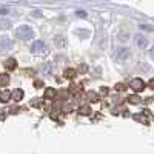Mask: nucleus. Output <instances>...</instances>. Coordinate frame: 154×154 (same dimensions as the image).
<instances>
[{"label":"nucleus","instance_id":"obj_1","mask_svg":"<svg viewBox=\"0 0 154 154\" xmlns=\"http://www.w3.org/2000/svg\"><path fill=\"white\" fill-rule=\"evenodd\" d=\"M16 35L22 40H29V38L34 37V31L29 25H20V26L16 29Z\"/></svg>","mask_w":154,"mask_h":154},{"label":"nucleus","instance_id":"obj_2","mask_svg":"<svg viewBox=\"0 0 154 154\" xmlns=\"http://www.w3.org/2000/svg\"><path fill=\"white\" fill-rule=\"evenodd\" d=\"M29 49H31V53H32V54H35V56H42V54L46 53V49H48V48H46V45H45L42 40H35V42L31 45Z\"/></svg>","mask_w":154,"mask_h":154},{"label":"nucleus","instance_id":"obj_3","mask_svg":"<svg viewBox=\"0 0 154 154\" xmlns=\"http://www.w3.org/2000/svg\"><path fill=\"white\" fill-rule=\"evenodd\" d=\"M130 88L133 89V91L139 93V91H143V88H145V82L142 79H133L131 83H130Z\"/></svg>","mask_w":154,"mask_h":154},{"label":"nucleus","instance_id":"obj_4","mask_svg":"<svg viewBox=\"0 0 154 154\" xmlns=\"http://www.w3.org/2000/svg\"><path fill=\"white\" fill-rule=\"evenodd\" d=\"M116 57H117L119 62H123V60H126L128 57H130V51H128L126 48H119L117 53H116Z\"/></svg>","mask_w":154,"mask_h":154},{"label":"nucleus","instance_id":"obj_5","mask_svg":"<svg viewBox=\"0 0 154 154\" xmlns=\"http://www.w3.org/2000/svg\"><path fill=\"white\" fill-rule=\"evenodd\" d=\"M136 45L139 46V48H146L148 46V40H146V37H143V35H140V34H137L136 35Z\"/></svg>","mask_w":154,"mask_h":154},{"label":"nucleus","instance_id":"obj_6","mask_svg":"<svg viewBox=\"0 0 154 154\" xmlns=\"http://www.w3.org/2000/svg\"><path fill=\"white\" fill-rule=\"evenodd\" d=\"M11 97L14 99L16 102H20V100L23 99V89H19V88H17V89H14V91L11 93Z\"/></svg>","mask_w":154,"mask_h":154},{"label":"nucleus","instance_id":"obj_7","mask_svg":"<svg viewBox=\"0 0 154 154\" xmlns=\"http://www.w3.org/2000/svg\"><path fill=\"white\" fill-rule=\"evenodd\" d=\"M0 48H3V49H11V48H12V42L9 40V38L2 37V38H0Z\"/></svg>","mask_w":154,"mask_h":154},{"label":"nucleus","instance_id":"obj_8","mask_svg":"<svg viewBox=\"0 0 154 154\" xmlns=\"http://www.w3.org/2000/svg\"><path fill=\"white\" fill-rule=\"evenodd\" d=\"M16 65H17L16 59H8V60L5 62V66H6V69H14V68H16Z\"/></svg>","mask_w":154,"mask_h":154},{"label":"nucleus","instance_id":"obj_9","mask_svg":"<svg viewBox=\"0 0 154 154\" xmlns=\"http://www.w3.org/2000/svg\"><path fill=\"white\" fill-rule=\"evenodd\" d=\"M45 96H46V99H53L56 96V91H54L53 88H48L46 91H45Z\"/></svg>","mask_w":154,"mask_h":154},{"label":"nucleus","instance_id":"obj_10","mask_svg":"<svg viewBox=\"0 0 154 154\" xmlns=\"http://www.w3.org/2000/svg\"><path fill=\"white\" fill-rule=\"evenodd\" d=\"M8 82H9V77L6 74H3L2 77H0V85H8Z\"/></svg>","mask_w":154,"mask_h":154},{"label":"nucleus","instance_id":"obj_11","mask_svg":"<svg viewBox=\"0 0 154 154\" xmlns=\"http://www.w3.org/2000/svg\"><path fill=\"white\" fill-rule=\"evenodd\" d=\"M86 96H88V99H89V100H93V102H97V100H99V97H97V94H96V93H91V91H89Z\"/></svg>","mask_w":154,"mask_h":154},{"label":"nucleus","instance_id":"obj_12","mask_svg":"<svg viewBox=\"0 0 154 154\" xmlns=\"http://www.w3.org/2000/svg\"><path fill=\"white\" fill-rule=\"evenodd\" d=\"M9 97H11V94H9L8 91L0 94V100H2V102H6V100H9Z\"/></svg>","mask_w":154,"mask_h":154},{"label":"nucleus","instance_id":"obj_13","mask_svg":"<svg viewBox=\"0 0 154 154\" xmlns=\"http://www.w3.org/2000/svg\"><path fill=\"white\" fill-rule=\"evenodd\" d=\"M65 75L69 77V79H72V77L75 75V74H74V69H66V71H65Z\"/></svg>","mask_w":154,"mask_h":154},{"label":"nucleus","instance_id":"obj_14","mask_svg":"<svg viewBox=\"0 0 154 154\" xmlns=\"http://www.w3.org/2000/svg\"><path fill=\"white\" fill-rule=\"evenodd\" d=\"M139 102H140V100H139L137 96H131V97H130V103H134V105H136V103H139Z\"/></svg>","mask_w":154,"mask_h":154},{"label":"nucleus","instance_id":"obj_15","mask_svg":"<svg viewBox=\"0 0 154 154\" xmlns=\"http://www.w3.org/2000/svg\"><path fill=\"white\" fill-rule=\"evenodd\" d=\"M123 89H125V85H122V83L116 85V91H123Z\"/></svg>","mask_w":154,"mask_h":154},{"label":"nucleus","instance_id":"obj_16","mask_svg":"<svg viewBox=\"0 0 154 154\" xmlns=\"http://www.w3.org/2000/svg\"><path fill=\"white\" fill-rule=\"evenodd\" d=\"M8 12H9V9H8V8H0V14H2V16L8 14Z\"/></svg>","mask_w":154,"mask_h":154},{"label":"nucleus","instance_id":"obj_17","mask_svg":"<svg viewBox=\"0 0 154 154\" xmlns=\"http://www.w3.org/2000/svg\"><path fill=\"white\" fill-rule=\"evenodd\" d=\"M80 112H82V114H88V112H89V108H88V106H83V108H80Z\"/></svg>","mask_w":154,"mask_h":154},{"label":"nucleus","instance_id":"obj_18","mask_svg":"<svg viewBox=\"0 0 154 154\" xmlns=\"http://www.w3.org/2000/svg\"><path fill=\"white\" fill-rule=\"evenodd\" d=\"M77 16L79 17H86V12L85 11H77Z\"/></svg>","mask_w":154,"mask_h":154},{"label":"nucleus","instance_id":"obj_19","mask_svg":"<svg viewBox=\"0 0 154 154\" xmlns=\"http://www.w3.org/2000/svg\"><path fill=\"white\" fill-rule=\"evenodd\" d=\"M140 28H142V29H148V31H152V28L148 26V25H140Z\"/></svg>","mask_w":154,"mask_h":154},{"label":"nucleus","instance_id":"obj_20","mask_svg":"<svg viewBox=\"0 0 154 154\" xmlns=\"http://www.w3.org/2000/svg\"><path fill=\"white\" fill-rule=\"evenodd\" d=\"M149 86L154 89V79H151V80H149Z\"/></svg>","mask_w":154,"mask_h":154},{"label":"nucleus","instance_id":"obj_21","mask_svg":"<svg viewBox=\"0 0 154 154\" xmlns=\"http://www.w3.org/2000/svg\"><path fill=\"white\" fill-rule=\"evenodd\" d=\"M149 54H151V57H152V59H154V46H152V48H151V51H149Z\"/></svg>","mask_w":154,"mask_h":154}]
</instances>
